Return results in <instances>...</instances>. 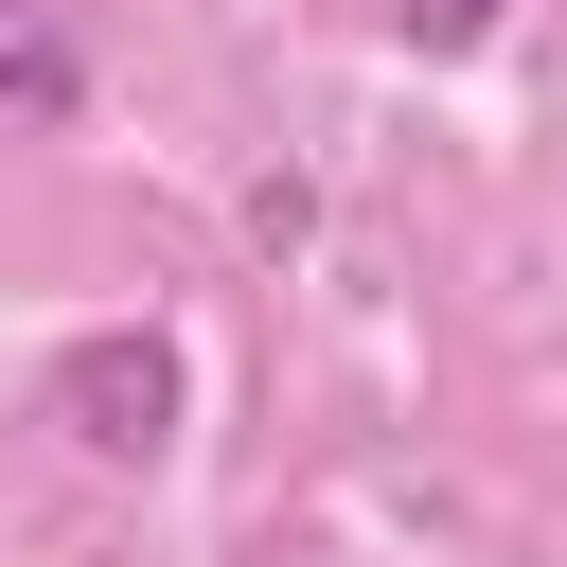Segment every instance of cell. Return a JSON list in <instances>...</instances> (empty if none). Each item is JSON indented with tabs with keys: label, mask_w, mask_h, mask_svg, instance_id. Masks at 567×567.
<instances>
[{
	"label": "cell",
	"mask_w": 567,
	"mask_h": 567,
	"mask_svg": "<svg viewBox=\"0 0 567 567\" xmlns=\"http://www.w3.org/2000/svg\"><path fill=\"white\" fill-rule=\"evenodd\" d=\"M53 425H71L89 461H159V443H177V337H142V319H124V337H71V354H53Z\"/></svg>",
	"instance_id": "obj_1"
},
{
	"label": "cell",
	"mask_w": 567,
	"mask_h": 567,
	"mask_svg": "<svg viewBox=\"0 0 567 567\" xmlns=\"http://www.w3.org/2000/svg\"><path fill=\"white\" fill-rule=\"evenodd\" d=\"M0 106H18V124H71V106H89V71H71V35H53L35 0H0Z\"/></svg>",
	"instance_id": "obj_2"
},
{
	"label": "cell",
	"mask_w": 567,
	"mask_h": 567,
	"mask_svg": "<svg viewBox=\"0 0 567 567\" xmlns=\"http://www.w3.org/2000/svg\"><path fill=\"white\" fill-rule=\"evenodd\" d=\"M478 18H496V0H390V35H408V53H461Z\"/></svg>",
	"instance_id": "obj_3"
}]
</instances>
